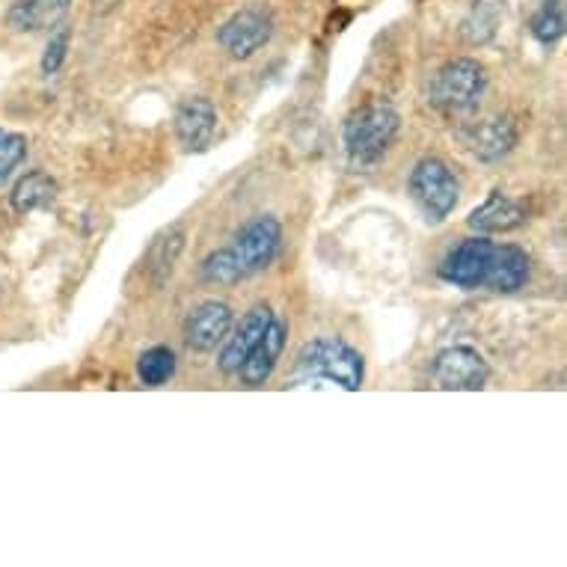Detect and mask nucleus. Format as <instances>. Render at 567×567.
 <instances>
[{"label":"nucleus","instance_id":"3","mask_svg":"<svg viewBox=\"0 0 567 567\" xmlns=\"http://www.w3.org/2000/svg\"><path fill=\"white\" fill-rule=\"evenodd\" d=\"M401 128V116L390 104H365L348 116L342 128V146L353 169H372L390 152Z\"/></svg>","mask_w":567,"mask_h":567},{"label":"nucleus","instance_id":"16","mask_svg":"<svg viewBox=\"0 0 567 567\" xmlns=\"http://www.w3.org/2000/svg\"><path fill=\"white\" fill-rule=\"evenodd\" d=\"M529 274L532 261L526 250L505 244V247H496V265H493V274L487 279V289L496 291V295H514L529 282Z\"/></svg>","mask_w":567,"mask_h":567},{"label":"nucleus","instance_id":"4","mask_svg":"<svg viewBox=\"0 0 567 567\" xmlns=\"http://www.w3.org/2000/svg\"><path fill=\"white\" fill-rule=\"evenodd\" d=\"M484 90H487V75H484L482 63H475L470 56H457L431 78L429 102L440 113L461 116V113H473L478 107Z\"/></svg>","mask_w":567,"mask_h":567},{"label":"nucleus","instance_id":"10","mask_svg":"<svg viewBox=\"0 0 567 567\" xmlns=\"http://www.w3.org/2000/svg\"><path fill=\"white\" fill-rule=\"evenodd\" d=\"M176 140L185 152H205L217 134V107L203 95L185 99L176 111Z\"/></svg>","mask_w":567,"mask_h":567},{"label":"nucleus","instance_id":"21","mask_svg":"<svg viewBox=\"0 0 567 567\" xmlns=\"http://www.w3.org/2000/svg\"><path fill=\"white\" fill-rule=\"evenodd\" d=\"M532 37L544 42V45H553L558 39L565 37V12L558 3H544L535 19H532Z\"/></svg>","mask_w":567,"mask_h":567},{"label":"nucleus","instance_id":"18","mask_svg":"<svg viewBox=\"0 0 567 567\" xmlns=\"http://www.w3.org/2000/svg\"><path fill=\"white\" fill-rule=\"evenodd\" d=\"M499 19H503V3L499 0H475V7L464 19L461 33H464L470 45H482V42H487L496 33Z\"/></svg>","mask_w":567,"mask_h":567},{"label":"nucleus","instance_id":"11","mask_svg":"<svg viewBox=\"0 0 567 567\" xmlns=\"http://www.w3.org/2000/svg\"><path fill=\"white\" fill-rule=\"evenodd\" d=\"M270 321H274V312H270V307H265V303L252 307L250 312L241 318V324L235 327L233 336H226L224 339V351H220V357H217L220 372L238 374L241 363L250 357L252 348L259 344V339L265 336Z\"/></svg>","mask_w":567,"mask_h":567},{"label":"nucleus","instance_id":"6","mask_svg":"<svg viewBox=\"0 0 567 567\" xmlns=\"http://www.w3.org/2000/svg\"><path fill=\"white\" fill-rule=\"evenodd\" d=\"M496 265V244L487 241L484 235L466 238L449 252L443 265H440V279L455 286V289L475 291L487 289V279Z\"/></svg>","mask_w":567,"mask_h":567},{"label":"nucleus","instance_id":"12","mask_svg":"<svg viewBox=\"0 0 567 567\" xmlns=\"http://www.w3.org/2000/svg\"><path fill=\"white\" fill-rule=\"evenodd\" d=\"M529 220V212H526V205L512 199V196H505L503 190H493L487 199H484L478 208L470 212L466 217V224L470 229L482 235H496V233H514V229H520Z\"/></svg>","mask_w":567,"mask_h":567},{"label":"nucleus","instance_id":"5","mask_svg":"<svg viewBox=\"0 0 567 567\" xmlns=\"http://www.w3.org/2000/svg\"><path fill=\"white\" fill-rule=\"evenodd\" d=\"M410 196L429 224H443L457 208L461 185L446 161L425 158L410 173Z\"/></svg>","mask_w":567,"mask_h":567},{"label":"nucleus","instance_id":"13","mask_svg":"<svg viewBox=\"0 0 567 567\" xmlns=\"http://www.w3.org/2000/svg\"><path fill=\"white\" fill-rule=\"evenodd\" d=\"M286 336H289V327L274 316V321L268 324L259 344L252 348L250 357L238 369V378H241L244 386H261V383H268V378L277 369L279 357L286 351Z\"/></svg>","mask_w":567,"mask_h":567},{"label":"nucleus","instance_id":"20","mask_svg":"<svg viewBox=\"0 0 567 567\" xmlns=\"http://www.w3.org/2000/svg\"><path fill=\"white\" fill-rule=\"evenodd\" d=\"M182 250H185V233H182V229H169L167 235H161L158 241L152 244L146 265H150V270L155 274V282H164V279L173 274Z\"/></svg>","mask_w":567,"mask_h":567},{"label":"nucleus","instance_id":"23","mask_svg":"<svg viewBox=\"0 0 567 567\" xmlns=\"http://www.w3.org/2000/svg\"><path fill=\"white\" fill-rule=\"evenodd\" d=\"M69 39H72L69 28L56 24V30L48 39L45 54H42V75H56L60 72V65L65 63V54H69Z\"/></svg>","mask_w":567,"mask_h":567},{"label":"nucleus","instance_id":"14","mask_svg":"<svg viewBox=\"0 0 567 567\" xmlns=\"http://www.w3.org/2000/svg\"><path fill=\"white\" fill-rule=\"evenodd\" d=\"M466 146L478 161H503L517 146V128L512 120H487L466 134Z\"/></svg>","mask_w":567,"mask_h":567},{"label":"nucleus","instance_id":"15","mask_svg":"<svg viewBox=\"0 0 567 567\" xmlns=\"http://www.w3.org/2000/svg\"><path fill=\"white\" fill-rule=\"evenodd\" d=\"M72 0H16L10 10V28L16 33H39L56 28L65 19Z\"/></svg>","mask_w":567,"mask_h":567},{"label":"nucleus","instance_id":"9","mask_svg":"<svg viewBox=\"0 0 567 567\" xmlns=\"http://www.w3.org/2000/svg\"><path fill=\"white\" fill-rule=\"evenodd\" d=\"M233 330V309L220 300H205L185 321V344L196 353L215 351Z\"/></svg>","mask_w":567,"mask_h":567},{"label":"nucleus","instance_id":"22","mask_svg":"<svg viewBox=\"0 0 567 567\" xmlns=\"http://www.w3.org/2000/svg\"><path fill=\"white\" fill-rule=\"evenodd\" d=\"M28 158V137L0 128V185L12 176V169Z\"/></svg>","mask_w":567,"mask_h":567},{"label":"nucleus","instance_id":"8","mask_svg":"<svg viewBox=\"0 0 567 567\" xmlns=\"http://www.w3.org/2000/svg\"><path fill=\"white\" fill-rule=\"evenodd\" d=\"M431 374H434V383H437L440 390L475 392L487 386L491 365H487V360L475 348L457 344V348H446L443 353H437Z\"/></svg>","mask_w":567,"mask_h":567},{"label":"nucleus","instance_id":"17","mask_svg":"<svg viewBox=\"0 0 567 567\" xmlns=\"http://www.w3.org/2000/svg\"><path fill=\"white\" fill-rule=\"evenodd\" d=\"M56 182L42 169H33L24 178L16 182L10 194V203L16 208V215H30V212H39V208H48V205L56 199Z\"/></svg>","mask_w":567,"mask_h":567},{"label":"nucleus","instance_id":"1","mask_svg":"<svg viewBox=\"0 0 567 567\" xmlns=\"http://www.w3.org/2000/svg\"><path fill=\"white\" fill-rule=\"evenodd\" d=\"M279 247H282V226L277 217H252L250 224L235 235L229 247L205 256L199 265V277L205 282H217V286H233V282H241V279L256 277L270 268Z\"/></svg>","mask_w":567,"mask_h":567},{"label":"nucleus","instance_id":"19","mask_svg":"<svg viewBox=\"0 0 567 567\" xmlns=\"http://www.w3.org/2000/svg\"><path fill=\"white\" fill-rule=\"evenodd\" d=\"M176 374V353L167 344H155L150 351L140 353L137 378L143 386H164Z\"/></svg>","mask_w":567,"mask_h":567},{"label":"nucleus","instance_id":"7","mask_svg":"<svg viewBox=\"0 0 567 567\" xmlns=\"http://www.w3.org/2000/svg\"><path fill=\"white\" fill-rule=\"evenodd\" d=\"M274 37V16L265 7H244L217 30V42L235 60H250Z\"/></svg>","mask_w":567,"mask_h":567},{"label":"nucleus","instance_id":"2","mask_svg":"<svg viewBox=\"0 0 567 567\" xmlns=\"http://www.w3.org/2000/svg\"><path fill=\"white\" fill-rule=\"evenodd\" d=\"M363 353L339 336H321V339L303 344L295 360V372H291V383L307 386V390L353 392L363 386Z\"/></svg>","mask_w":567,"mask_h":567}]
</instances>
